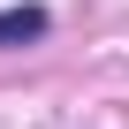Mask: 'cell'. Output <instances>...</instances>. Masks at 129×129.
I'll use <instances>...</instances> for the list:
<instances>
[{"label":"cell","mask_w":129,"mask_h":129,"mask_svg":"<svg viewBox=\"0 0 129 129\" xmlns=\"http://www.w3.org/2000/svg\"><path fill=\"white\" fill-rule=\"evenodd\" d=\"M46 8H30V0H23V8H0V46H23V38H46Z\"/></svg>","instance_id":"6da1fadb"}]
</instances>
